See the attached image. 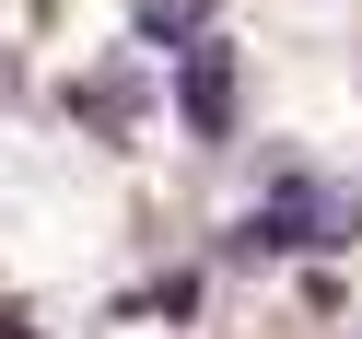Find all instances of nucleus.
I'll use <instances>...</instances> for the list:
<instances>
[{
    "label": "nucleus",
    "mask_w": 362,
    "mask_h": 339,
    "mask_svg": "<svg viewBox=\"0 0 362 339\" xmlns=\"http://www.w3.org/2000/svg\"><path fill=\"white\" fill-rule=\"evenodd\" d=\"M211 35V0H141V47H199Z\"/></svg>",
    "instance_id": "3"
},
{
    "label": "nucleus",
    "mask_w": 362,
    "mask_h": 339,
    "mask_svg": "<svg viewBox=\"0 0 362 339\" xmlns=\"http://www.w3.org/2000/svg\"><path fill=\"white\" fill-rule=\"evenodd\" d=\"M129 316H164V328H187V316H199V269H164V281H141V292H129Z\"/></svg>",
    "instance_id": "4"
},
{
    "label": "nucleus",
    "mask_w": 362,
    "mask_h": 339,
    "mask_svg": "<svg viewBox=\"0 0 362 339\" xmlns=\"http://www.w3.org/2000/svg\"><path fill=\"white\" fill-rule=\"evenodd\" d=\"M0 339H35V328H24V316H0Z\"/></svg>",
    "instance_id": "5"
},
{
    "label": "nucleus",
    "mask_w": 362,
    "mask_h": 339,
    "mask_svg": "<svg viewBox=\"0 0 362 339\" xmlns=\"http://www.w3.org/2000/svg\"><path fill=\"white\" fill-rule=\"evenodd\" d=\"M339 246H362V188H339V176H315V164H269V188H257V211L222 234V258H339Z\"/></svg>",
    "instance_id": "1"
},
{
    "label": "nucleus",
    "mask_w": 362,
    "mask_h": 339,
    "mask_svg": "<svg viewBox=\"0 0 362 339\" xmlns=\"http://www.w3.org/2000/svg\"><path fill=\"white\" fill-rule=\"evenodd\" d=\"M234 82H245L234 35H199V47L175 59V129H187V141H234Z\"/></svg>",
    "instance_id": "2"
}]
</instances>
